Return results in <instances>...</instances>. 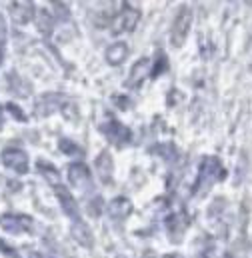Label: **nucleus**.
Returning a JSON list of instances; mask_svg holds the SVG:
<instances>
[{"label":"nucleus","mask_w":252,"mask_h":258,"mask_svg":"<svg viewBox=\"0 0 252 258\" xmlns=\"http://www.w3.org/2000/svg\"><path fill=\"white\" fill-rule=\"evenodd\" d=\"M190 22H192V10L188 6H182L172 22V30H170V42L172 46H182L186 36H188V30H190Z\"/></svg>","instance_id":"obj_1"},{"label":"nucleus","mask_w":252,"mask_h":258,"mask_svg":"<svg viewBox=\"0 0 252 258\" xmlns=\"http://www.w3.org/2000/svg\"><path fill=\"white\" fill-rule=\"evenodd\" d=\"M2 162L4 166L16 170L18 174H26L28 172V154L22 150V148H16V146H8L2 150Z\"/></svg>","instance_id":"obj_2"},{"label":"nucleus","mask_w":252,"mask_h":258,"mask_svg":"<svg viewBox=\"0 0 252 258\" xmlns=\"http://www.w3.org/2000/svg\"><path fill=\"white\" fill-rule=\"evenodd\" d=\"M104 134H106V138L114 144V146H124L130 142V138H132V132L128 126H124L122 122H118V120H114V118H110L106 124H104Z\"/></svg>","instance_id":"obj_3"},{"label":"nucleus","mask_w":252,"mask_h":258,"mask_svg":"<svg viewBox=\"0 0 252 258\" xmlns=\"http://www.w3.org/2000/svg\"><path fill=\"white\" fill-rule=\"evenodd\" d=\"M138 20H140V10H138L136 6L126 4L122 14L114 20V22H116V24H114V32H132V30L136 28Z\"/></svg>","instance_id":"obj_4"},{"label":"nucleus","mask_w":252,"mask_h":258,"mask_svg":"<svg viewBox=\"0 0 252 258\" xmlns=\"http://www.w3.org/2000/svg\"><path fill=\"white\" fill-rule=\"evenodd\" d=\"M94 168H96L98 178H100L104 184H110V182H112V176H114V162H112V156L108 154V150H102V152L96 156Z\"/></svg>","instance_id":"obj_5"},{"label":"nucleus","mask_w":252,"mask_h":258,"mask_svg":"<svg viewBox=\"0 0 252 258\" xmlns=\"http://www.w3.org/2000/svg\"><path fill=\"white\" fill-rule=\"evenodd\" d=\"M30 224H32V220L22 214H2L0 216V226L8 232H24L26 228H30Z\"/></svg>","instance_id":"obj_6"},{"label":"nucleus","mask_w":252,"mask_h":258,"mask_svg":"<svg viewBox=\"0 0 252 258\" xmlns=\"http://www.w3.org/2000/svg\"><path fill=\"white\" fill-rule=\"evenodd\" d=\"M56 196H58V200H60V206H62V210L72 218V220H80V212H78V206H76V198L70 194V190L60 184L58 188H56Z\"/></svg>","instance_id":"obj_7"},{"label":"nucleus","mask_w":252,"mask_h":258,"mask_svg":"<svg viewBox=\"0 0 252 258\" xmlns=\"http://www.w3.org/2000/svg\"><path fill=\"white\" fill-rule=\"evenodd\" d=\"M148 70H150V58H140L136 64L132 66L130 76H128V80H126V86H128V88H136V86H140V84L144 82Z\"/></svg>","instance_id":"obj_8"},{"label":"nucleus","mask_w":252,"mask_h":258,"mask_svg":"<svg viewBox=\"0 0 252 258\" xmlns=\"http://www.w3.org/2000/svg\"><path fill=\"white\" fill-rule=\"evenodd\" d=\"M106 210L112 218L120 220V218H126L130 212H132V202L126 198V196H116L112 198L108 204H106Z\"/></svg>","instance_id":"obj_9"},{"label":"nucleus","mask_w":252,"mask_h":258,"mask_svg":"<svg viewBox=\"0 0 252 258\" xmlns=\"http://www.w3.org/2000/svg\"><path fill=\"white\" fill-rule=\"evenodd\" d=\"M34 4L32 2H14L10 4V16L18 22V24H26L28 20L34 18Z\"/></svg>","instance_id":"obj_10"},{"label":"nucleus","mask_w":252,"mask_h":258,"mask_svg":"<svg viewBox=\"0 0 252 258\" xmlns=\"http://www.w3.org/2000/svg\"><path fill=\"white\" fill-rule=\"evenodd\" d=\"M58 100H60L58 94H46V96H42L40 102L36 104V114H40V116H48V114L56 112V110L62 106V102H58Z\"/></svg>","instance_id":"obj_11"},{"label":"nucleus","mask_w":252,"mask_h":258,"mask_svg":"<svg viewBox=\"0 0 252 258\" xmlns=\"http://www.w3.org/2000/svg\"><path fill=\"white\" fill-rule=\"evenodd\" d=\"M68 178L74 186H84L86 182H90V168L82 162L78 164H72L70 170H68Z\"/></svg>","instance_id":"obj_12"},{"label":"nucleus","mask_w":252,"mask_h":258,"mask_svg":"<svg viewBox=\"0 0 252 258\" xmlns=\"http://www.w3.org/2000/svg\"><path fill=\"white\" fill-rule=\"evenodd\" d=\"M38 172L52 184V186H60L62 184V178H60V172L56 166H52L50 162H44V160H38Z\"/></svg>","instance_id":"obj_13"},{"label":"nucleus","mask_w":252,"mask_h":258,"mask_svg":"<svg viewBox=\"0 0 252 258\" xmlns=\"http://www.w3.org/2000/svg\"><path fill=\"white\" fill-rule=\"evenodd\" d=\"M126 56H128V46L124 42H116V44L108 46V50H106V60L112 66H118L120 62H124Z\"/></svg>","instance_id":"obj_14"},{"label":"nucleus","mask_w":252,"mask_h":258,"mask_svg":"<svg viewBox=\"0 0 252 258\" xmlns=\"http://www.w3.org/2000/svg\"><path fill=\"white\" fill-rule=\"evenodd\" d=\"M72 236L76 238V242H80L82 246H92L94 238H92V230L88 228V224H84L82 220H78L72 228Z\"/></svg>","instance_id":"obj_15"},{"label":"nucleus","mask_w":252,"mask_h":258,"mask_svg":"<svg viewBox=\"0 0 252 258\" xmlns=\"http://www.w3.org/2000/svg\"><path fill=\"white\" fill-rule=\"evenodd\" d=\"M166 68H168V58H166V54H164V52H158V54H156V60H154V66H152V70H150V76L156 78V76H160Z\"/></svg>","instance_id":"obj_16"},{"label":"nucleus","mask_w":252,"mask_h":258,"mask_svg":"<svg viewBox=\"0 0 252 258\" xmlns=\"http://www.w3.org/2000/svg\"><path fill=\"white\" fill-rule=\"evenodd\" d=\"M6 110H8V112L18 120V122H26V114L18 108V104H16V102H8V104H6Z\"/></svg>","instance_id":"obj_17"},{"label":"nucleus","mask_w":252,"mask_h":258,"mask_svg":"<svg viewBox=\"0 0 252 258\" xmlns=\"http://www.w3.org/2000/svg\"><path fill=\"white\" fill-rule=\"evenodd\" d=\"M60 148H62L66 154H82L80 146H78V144H74V142H70L68 138H62V140H60Z\"/></svg>","instance_id":"obj_18"},{"label":"nucleus","mask_w":252,"mask_h":258,"mask_svg":"<svg viewBox=\"0 0 252 258\" xmlns=\"http://www.w3.org/2000/svg\"><path fill=\"white\" fill-rule=\"evenodd\" d=\"M38 28H40L42 32H46V34L52 30V20H50L48 12H40V24H38Z\"/></svg>","instance_id":"obj_19"},{"label":"nucleus","mask_w":252,"mask_h":258,"mask_svg":"<svg viewBox=\"0 0 252 258\" xmlns=\"http://www.w3.org/2000/svg\"><path fill=\"white\" fill-rule=\"evenodd\" d=\"M4 44H6V22L0 14V62H2V54H4Z\"/></svg>","instance_id":"obj_20"},{"label":"nucleus","mask_w":252,"mask_h":258,"mask_svg":"<svg viewBox=\"0 0 252 258\" xmlns=\"http://www.w3.org/2000/svg\"><path fill=\"white\" fill-rule=\"evenodd\" d=\"M100 208H102V198L100 196H94V204L90 202L88 204V210L92 212V216H98L100 214Z\"/></svg>","instance_id":"obj_21"},{"label":"nucleus","mask_w":252,"mask_h":258,"mask_svg":"<svg viewBox=\"0 0 252 258\" xmlns=\"http://www.w3.org/2000/svg\"><path fill=\"white\" fill-rule=\"evenodd\" d=\"M114 100H116L118 108H128V98L126 96H114Z\"/></svg>","instance_id":"obj_22"},{"label":"nucleus","mask_w":252,"mask_h":258,"mask_svg":"<svg viewBox=\"0 0 252 258\" xmlns=\"http://www.w3.org/2000/svg\"><path fill=\"white\" fill-rule=\"evenodd\" d=\"M142 258H156V254H154L152 250H146V252H144V256H142Z\"/></svg>","instance_id":"obj_23"},{"label":"nucleus","mask_w":252,"mask_h":258,"mask_svg":"<svg viewBox=\"0 0 252 258\" xmlns=\"http://www.w3.org/2000/svg\"><path fill=\"white\" fill-rule=\"evenodd\" d=\"M2 124H4V116H2V106H0V130H2Z\"/></svg>","instance_id":"obj_24"},{"label":"nucleus","mask_w":252,"mask_h":258,"mask_svg":"<svg viewBox=\"0 0 252 258\" xmlns=\"http://www.w3.org/2000/svg\"><path fill=\"white\" fill-rule=\"evenodd\" d=\"M166 258H182V256H180V254H168Z\"/></svg>","instance_id":"obj_25"},{"label":"nucleus","mask_w":252,"mask_h":258,"mask_svg":"<svg viewBox=\"0 0 252 258\" xmlns=\"http://www.w3.org/2000/svg\"><path fill=\"white\" fill-rule=\"evenodd\" d=\"M120 258H122V256H120Z\"/></svg>","instance_id":"obj_26"}]
</instances>
